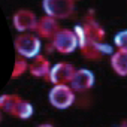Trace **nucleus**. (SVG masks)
Returning a JSON list of instances; mask_svg holds the SVG:
<instances>
[{
  "label": "nucleus",
  "instance_id": "obj_1",
  "mask_svg": "<svg viewBox=\"0 0 127 127\" xmlns=\"http://www.w3.org/2000/svg\"><path fill=\"white\" fill-rule=\"evenodd\" d=\"M48 100L57 109H67L75 102V91L67 84H55L48 93Z\"/></svg>",
  "mask_w": 127,
  "mask_h": 127
},
{
  "label": "nucleus",
  "instance_id": "obj_2",
  "mask_svg": "<svg viewBox=\"0 0 127 127\" xmlns=\"http://www.w3.org/2000/svg\"><path fill=\"white\" fill-rule=\"evenodd\" d=\"M14 45H15L17 52L21 57H24V58H34V57H37L39 52H40V46H42L39 37L32 34V33H21V34H18L15 37Z\"/></svg>",
  "mask_w": 127,
  "mask_h": 127
},
{
  "label": "nucleus",
  "instance_id": "obj_3",
  "mask_svg": "<svg viewBox=\"0 0 127 127\" xmlns=\"http://www.w3.org/2000/svg\"><path fill=\"white\" fill-rule=\"evenodd\" d=\"M52 48L61 54H72L79 45H78V37L73 30L69 29H60L55 36L51 39Z\"/></svg>",
  "mask_w": 127,
  "mask_h": 127
},
{
  "label": "nucleus",
  "instance_id": "obj_4",
  "mask_svg": "<svg viewBox=\"0 0 127 127\" xmlns=\"http://www.w3.org/2000/svg\"><path fill=\"white\" fill-rule=\"evenodd\" d=\"M42 8L48 17L55 20H64L70 17L75 9L73 0H43Z\"/></svg>",
  "mask_w": 127,
  "mask_h": 127
},
{
  "label": "nucleus",
  "instance_id": "obj_5",
  "mask_svg": "<svg viewBox=\"0 0 127 127\" xmlns=\"http://www.w3.org/2000/svg\"><path fill=\"white\" fill-rule=\"evenodd\" d=\"M75 72H76V69L73 67V64H70L67 61H61L51 67L48 78L54 85L55 84H67L72 81Z\"/></svg>",
  "mask_w": 127,
  "mask_h": 127
},
{
  "label": "nucleus",
  "instance_id": "obj_6",
  "mask_svg": "<svg viewBox=\"0 0 127 127\" xmlns=\"http://www.w3.org/2000/svg\"><path fill=\"white\" fill-rule=\"evenodd\" d=\"M37 18L34 15V12L29 11V9H20L15 12L14 18H12V23H14V27L18 30V32H30V30H36V26H37Z\"/></svg>",
  "mask_w": 127,
  "mask_h": 127
},
{
  "label": "nucleus",
  "instance_id": "obj_7",
  "mask_svg": "<svg viewBox=\"0 0 127 127\" xmlns=\"http://www.w3.org/2000/svg\"><path fill=\"white\" fill-rule=\"evenodd\" d=\"M94 85V75L88 69H78L70 81L73 91H85Z\"/></svg>",
  "mask_w": 127,
  "mask_h": 127
},
{
  "label": "nucleus",
  "instance_id": "obj_8",
  "mask_svg": "<svg viewBox=\"0 0 127 127\" xmlns=\"http://www.w3.org/2000/svg\"><path fill=\"white\" fill-rule=\"evenodd\" d=\"M60 30L58 27V23L55 18L52 17H42L39 21H37V26H36V32L40 37H45V39H52L55 36V33Z\"/></svg>",
  "mask_w": 127,
  "mask_h": 127
},
{
  "label": "nucleus",
  "instance_id": "obj_9",
  "mask_svg": "<svg viewBox=\"0 0 127 127\" xmlns=\"http://www.w3.org/2000/svg\"><path fill=\"white\" fill-rule=\"evenodd\" d=\"M49 70H51V63L40 54L37 57H34L33 61L29 64V72L36 78H42V76L49 75Z\"/></svg>",
  "mask_w": 127,
  "mask_h": 127
},
{
  "label": "nucleus",
  "instance_id": "obj_10",
  "mask_svg": "<svg viewBox=\"0 0 127 127\" xmlns=\"http://www.w3.org/2000/svg\"><path fill=\"white\" fill-rule=\"evenodd\" d=\"M84 30H85V33H87L90 40H93V42H103L105 30L93 17H87L85 24H84Z\"/></svg>",
  "mask_w": 127,
  "mask_h": 127
},
{
  "label": "nucleus",
  "instance_id": "obj_11",
  "mask_svg": "<svg viewBox=\"0 0 127 127\" xmlns=\"http://www.w3.org/2000/svg\"><path fill=\"white\" fill-rule=\"evenodd\" d=\"M111 66L120 76H127V51L118 49L111 55Z\"/></svg>",
  "mask_w": 127,
  "mask_h": 127
},
{
  "label": "nucleus",
  "instance_id": "obj_12",
  "mask_svg": "<svg viewBox=\"0 0 127 127\" xmlns=\"http://www.w3.org/2000/svg\"><path fill=\"white\" fill-rule=\"evenodd\" d=\"M20 100L21 99L17 94H3V96H0V111H6V112L12 114Z\"/></svg>",
  "mask_w": 127,
  "mask_h": 127
},
{
  "label": "nucleus",
  "instance_id": "obj_13",
  "mask_svg": "<svg viewBox=\"0 0 127 127\" xmlns=\"http://www.w3.org/2000/svg\"><path fill=\"white\" fill-rule=\"evenodd\" d=\"M12 115L18 117V118H21V120L30 118V117L33 115V106H32V103H29V102H26V100H20L18 105L15 106Z\"/></svg>",
  "mask_w": 127,
  "mask_h": 127
},
{
  "label": "nucleus",
  "instance_id": "obj_14",
  "mask_svg": "<svg viewBox=\"0 0 127 127\" xmlns=\"http://www.w3.org/2000/svg\"><path fill=\"white\" fill-rule=\"evenodd\" d=\"M29 69V64H27V61L21 57H18L15 60V66H14V70H12V78H18L21 76L26 70Z\"/></svg>",
  "mask_w": 127,
  "mask_h": 127
},
{
  "label": "nucleus",
  "instance_id": "obj_15",
  "mask_svg": "<svg viewBox=\"0 0 127 127\" xmlns=\"http://www.w3.org/2000/svg\"><path fill=\"white\" fill-rule=\"evenodd\" d=\"M114 45L118 49L127 51V30H121L114 36Z\"/></svg>",
  "mask_w": 127,
  "mask_h": 127
},
{
  "label": "nucleus",
  "instance_id": "obj_16",
  "mask_svg": "<svg viewBox=\"0 0 127 127\" xmlns=\"http://www.w3.org/2000/svg\"><path fill=\"white\" fill-rule=\"evenodd\" d=\"M37 127H54L52 124H49V123H43V124H39Z\"/></svg>",
  "mask_w": 127,
  "mask_h": 127
},
{
  "label": "nucleus",
  "instance_id": "obj_17",
  "mask_svg": "<svg viewBox=\"0 0 127 127\" xmlns=\"http://www.w3.org/2000/svg\"><path fill=\"white\" fill-rule=\"evenodd\" d=\"M118 127H127V124L124 123V124H121V126H118Z\"/></svg>",
  "mask_w": 127,
  "mask_h": 127
},
{
  "label": "nucleus",
  "instance_id": "obj_18",
  "mask_svg": "<svg viewBox=\"0 0 127 127\" xmlns=\"http://www.w3.org/2000/svg\"><path fill=\"white\" fill-rule=\"evenodd\" d=\"M0 120H2V112H0Z\"/></svg>",
  "mask_w": 127,
  "mask_h": 127
}]
</instances>
